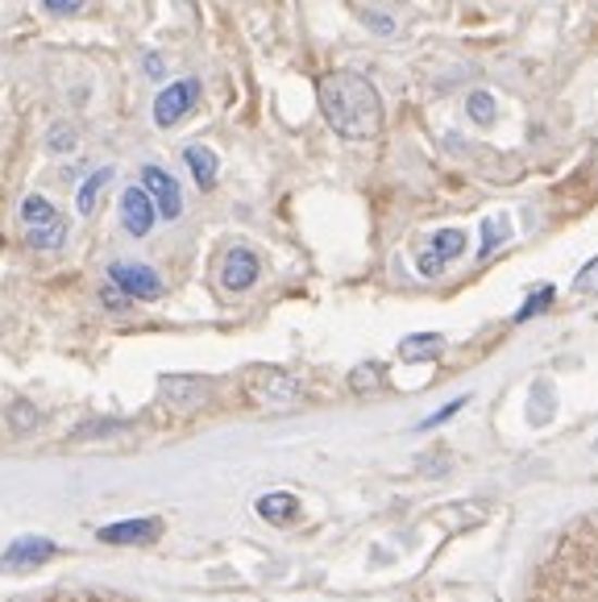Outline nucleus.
Segmentation results:
<instances>
[{"instance_id": "f257e3e1", "label": "nucleus", "mask_w": 598, "mask_h": 602, "mask_svg": "<svg viewBox=\"0 0 598 602\" xmlns=\"http://www.w3.org/2000/svg\"><path fill=\"white\" fill-rule=\"evenodd\" d=\"M316 100L333 134L366 141L383 129V96L362 71H328L316 84Z\"/></svg>"}, {"instance_id": "f03ea898", "label": "nucleus", "mask_w": 598, "mask_h": 602, "mask_svg": "<svg viewBox=\"0 0 598 602\" xmlns=\"http://www.w3.org/2000/svg\"><path fill=\"white\" fill-rule=\"evenodd\" d=\"M246 387H250V394L262 407H275V412L299 403V378H291L287 371H275V366H258V371H250Z\"/></svg>"}, {"instance_id": "7ed1b4c3", "label": "nucleus", "mask_w": 598, "mask_h": 602, "mask_svg": "<svg viewBox=\"0 0 598 602\" xmlns=\"http://www.w3.org/2000/svg\"><path fill=\"white\" fill-rule=\"evenodd\" d=\"M200 104V79H175V84H162V92L154 96V125L159 129H175L191 109Z\"/></svg>"}, {"instance_id": "20e7f679", "label": "nucleus", "mask_w": 598, "mask_h": 602, "mask_svg": "<svg viewBox=\"0 0 598 602\" xmlns=\"http://www.w3.org/2000/svg\"><path fill=\"white\" fill-rule=\"evenodd\" d=\"M208 394H212V387L196 374H162L159 378V399L179 416H196L208 403Z\"/></svg>"}, {"instance_id": "39448f33", "label": "nucleus", "mask_w": 598, "mask_h": 602, "mask_svg": "<svg viewBox=\"0 0 598 602\" xmlns=\"http://www.w3.org/2000/svg\"><path fill=\"white\" fill-rule=\"evenodd\" d=\"M109 283H113L116 291H125L129 300H141V303H154L166 296L162 275L154 266H141V262H113L109 266Z\"/></svg>"}, {"instance_id": "423d86ee", "label": "nucleus", "mask_w": 598, "mask_h": 602, "mask_svg": "<svg viewBox=\"0 0 598 602\" xmlns=\"http://www.w3.org/2000/svg\"><path fill=\"white\" fill-rule=\"evenodd\" d=\"M141 187H146V196L154 200V209H159L162 221H179V216H184V191H179V184H175L171 171L146 163L141 166Z\"/></svg>"}, {"instance_id": "0eeeda50", "label": "nucleus", "mask_w": 598, "mask_h": 602, "mask_svg": "<svg viewBox=\"0 0 598 602\" xmlns=\"http://www.w3.org/2000/svg\"><path fill=\"white\" fill-rule=\"evenodd\" d=\"M258 275H262V262H258V254H253L250 246H233L229 254L221 258V271H216L221 287H225L229 296L250 291L253 283H258Z\"/></svg>"}, {"instance_id": "6e6552de", "label": "nucleus", "mask_w": 598, "mask_h": 602, "mask_svg": "<svg viewBox=\"0 0 598 602\" xmlns=\"http://www.w3.org/2000/svg\"><path fill=\"white\" fill-rule=\"evenodd\" d=\"M154 221H159V209H154V200L146 196V187L141 184H129L121 191V229L129 233V237H150L154 233Z\"/></svg>"}, {"instance_id": "1a4fd4ad", "label": "nucleus", "mask_w": 598, "mask_h": 602, "mask_svg": "<svg viewBox=\"0 0 598 602\" xmlns=\"http://www.w3.org/2000/svg\"><path fill=\"white\" fill-rule=\"evenodd\" d=\"M159 536H162L159 519H121V524L100 528L96 540L100 544H116V549H138V544H154Z\"/></svg>"}, {"instance_id": "9d476101", "label": "nucleus", "mask_w": 598, "mask_h": 602, "mask_svg": "<svg viewBox=\"0 0 598 602\" xmlns=\"http://www.w3.org/2000/svg\"><path fill=\"white\" fill-rule=\"evenodd\" d=\"M465 254V233L461 229H440V233H433V250L428 254H420V262H415V271L420 275H440L453 258H461Z\"/></svg>"}, {"instance_id": "9b49d317", "label": "nucleus", "mask_w": 598, "mask_h": 602, "mask_svg": "<svg viewBox=\"0 0 598 602\" xmlns=\"http://www.w3.org/2000/svg\"><path fill=\"white\" fill-rule=\"evenodd\" d=\"M59 553V544L47 540V536H22V540H13L4 556H0V569H34V565H42L50 556Z\"/></svg>"}, {"instance_id": "f8f14e48", "label": "nucleus", "mask_w": 598, "mask_h": 602, "mask_svg": "<svg viewBox=\"0 0 598 602\" xmlns=\"http://www.w3.org/2000/svg\"><path fill=\"white\" fill-rule=\"evenodd\" d=\"M184 163H187V171L196 175V187H200V191H208V187L216 184V175H221V159H216V150H208V146H187Z\"/></svg>"}, {"instance_id": "ddd939ff", "label": "nucleus", "mask_w": 598, "mask_h": 602, "mask_svg": "<svg viewBox=\"0 0 598 602\" xmlns=\"http://www.w3.org/2000/svg\"><path fill=\"white\" fill-rule=\"evenodd\" d=\"M109 184H113V166H100V171H92V175L79 184V191H75V212H79V216H92Z\"/></svg>"}, {"instance_id": "4468645a", "label": "nucleus", "mask_w": 598, "mask_h": 602, "mask_svg": "<svg viewBox=\"0 0 598 602\" xmlns=\"http://www.w3.org/2000/svg\"><path fill=\"white\" fill-rule=\"evenodd\" d=\"M253 511H258L266 524H291L299 515V499L296 494H287V490H278V494H262Z\"/></svg>"}, {"instance_id": "2eb2a0df", "label": "nucleus", "mask_w": 598, "mask_h": 602, "mask_svg": "<svg viewBox=\"0 0 598 602\" xmlns=\"http://www.w3.org/2000/svg\"><path fill=\"white\" fill-rule=\"evenodd\" d=\"M440 349H445V337H440V333H415V337H403L399 358H403V362H433Z\"/></svg>"}, {"instance_id": "dca6fc26", "label": "nucleus", "mask_w": 598, "mask_h": 602, "mask_svg": "<svg viewBox=\"0 0 598 602\" xmlns=\"http://www.w3.org/2000/svg\"><path fill=\"white\" fill-rule=\"evenodd\" d=\"M50 221H59V209L50 204L42 191H34V196H25L22 200V225L25 229H38V225H50Z\"/></svg>"}, {"instance_id": "f3484780", "label": "nucleus", "mask_w": 598, "mask_h": 602, "mask_svg": "<svg viewBox=\"0 0 598 602\" xmlns=\"http://www.w3.org/2000/svg\"><path fill=\"white\" fill-rule=\"evenodd\" d=\"M25 241H29L34 250H59V246L67 241V221L59 216V221H50V225H38V229H25Z\"/></svg>"}, {"instance_id": "a211bd4d", "label": "nucleus", "mask_w": 598, "mask_h": 602, "mask_svg": "<svg viewBox=\"0 0 598 602\" xmlns=\"http://www.w3.org/2000/svg\"><path fill=\"white\" fill-rule=\"evenodd\" d=\"M465 113L474 125H495V116H499V104H495V96L490 92H470L465 96Z\"/></svg>"}, {"instance_id": "6ab92c4d", "label": "nucleus", "mask_w": 598, "mask_h": 602, "mask_svg": "<svg viewBox=\"0 0 598 602\" xmlns=\"http://www.w3.org/2000/svg\"><path fill=\"white\" fill-rule=\"evenodd\" d=\"M75 146H79V129H75V125H67V121L50 125V134H47L50 154H75Z\"/></svg>"}, {"instance_id": "aec40b11", "label": "nucleus", "mask_w": 598, "mask_h": 602, "mask_svg": "<svg viewBox=\"0 0 598 602\" xmlns=\"http://www.w3.org/2000/svg\"><path fill=\"white\" fill-rule=\"evenodd\" d=\"M507 237H511V225H507V216H490V221H483V250L478 254L490 258L499 246H503Z\"/></svg>"}, {"instance_id": "412c9836", "label": "nucleus", "mask_w": 598, "mask_h": 602, "mask_svg": "<svg viewBox=\"0 0 598 602\" xmlns=\"http://www.w3.org/2000/svg\"><path fill=\"white\" fill-rule=\"evenodd\" d=\"M349 387H353V391H374V387H383V366H374V362L358 366V371L349 374Z\"/></svg>"}, {"instance_id": "4be33fe9", "label": "nucleus", "mask_w": 598, "mask_h": 602, "mask_svg": "<svg viewBox=\"0 0 598 602\" xmlns=\"http://www.w3.org/2000/svg\"><path fill=\"white\" fill-rule=\"evenodd\" d=\"M552 296H557L552 287H536V296H528V303H524V308L515 312V321L524 325V321H532V316H540V312H545V308L552 303Z\"/></svg>"}, {"instance_id": "5701e85b", "label": "nucleus", "mask_w": 598, "mask_h": 602, "mask_svg": "<svg viewBox=\"0 0 598 602\" xmlns=\"http://www.w3.org/2000/svg\"><path fill=\"white\" fill-rule=\"evenodd\" d=\"M9 424H13L17 432H29V428L38 424V412H34V407L22 399V403H13V407H9Z\"/></svg>"}, {"instance_id": "b1692460", "label": "nucleus", "mask_w": 598, "mask_h": 602, "mask_svg": "<svg viewBox=\"0 0 598 602\" xmlns=\"http://www.w3.org/2000/svg\"><path fill=\"white\" fill-rule=\"evenodd\" d=\"M574 291H577V296H590V291H598V258H595V262H586V266L577 271Z\"/></svg>"}, {"instance_id": "393cba45", "label": "nucleus", "mask_w": 598, "mask_h": 602, "mask_svg": "<svg viewBox=\"0 0 598 602\" xmlns=\"http://www.w3.org/2000/svg\"><path fill=\"white\" fill-rule=\"evenodd\" d=\"M38 4L47 9L50 17H75L84 9V0H38Z\"/></svg>"}, {"instance_id": "a878e982", "label": "nucleus", "mask_w": 598, "mask_h": 602, "mask_svg": "<svg viewBox=\"0 0 598 602\" xmlns=\"http://www.w3.org/2000/svg\"><path fill=\"white\" fill-rule=\"evenodd\" d=\"M100 303H104V308H109V312H129V296H125V291H116L113 283H109V287H104V291H100Z\"/></svg>"}, {"instance_id": "bb28decb", "label": "nucleus", "mask_w": 598, "mask_h": 602, "mask_svg": "<svg viewBox=\"0 0 598 602\" xmlns=\"http://www.w3.org/2000/svg\"><path fill=\"white\" fill-rule=\"evenodd\" d=\"M461 407H465V399H453V403H445V407H440L437 416H428V419H424L420 428H437V424H445V419H453V416H458Z\"/></svg>"}, {"instance_id": "cd10ccee", "label": "nucleus", "mask_w": 598, "mask_h": 602, "mask_svg": "<svg viewBox=\"0 0 598 602\" xmlns=\"http://www.w3.org/2000/svg\"><path fill=\"white\" fill-rule=\"evenodd\" d=\"M366 25L374 29V34H383V38H387V34H395V22H391V17H383V13H366Z\"/></svg>"}, {"instance_id": "c85d7f7f", "label": "nucleus", "mask_w": 598, "mask_h": 602, "mask_svg": "<svg viewBox=\"0 0 598 602\" xmlns=\"http://www.w3.org/2000/svg\"><path fill=\"white\" fill-rule=\"evenodd\" d=\"M146 71H150V75H162V59H159V54H150V63H146Z\"/></svg>"}]
</instances>
